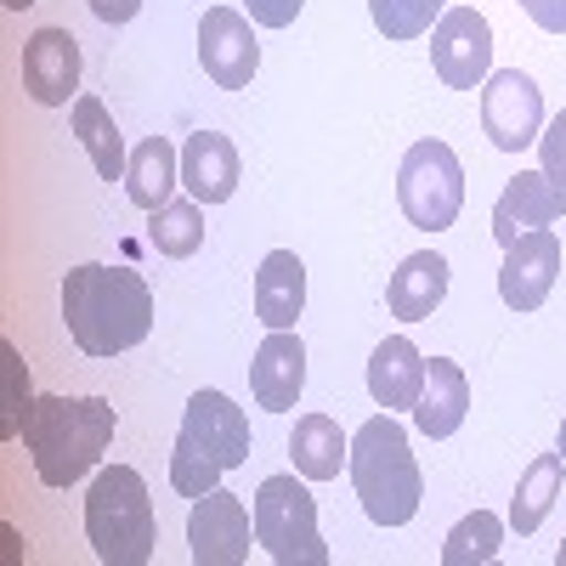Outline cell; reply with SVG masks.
<instances>
[{"label":"cell","mask_w":566,"mask_h":566,"mask_svg":"<svg viewBox=\"0 0 566 566\" xmlns=\"http://www.w3.org/2000/svg\"><path fill=\"white\" fill-rule=\"evenodd\" d=\"M63 323L85 357H119L148 340L154 328V290L130 266L85 261L63 277Z\"/></svg>","instance_id":"1"},{"label":"cell","mask_w":566,"mask_h":566,"mask_svg":"<svg viewBox=\"0 0 566 566\" xmlns=\"http://www.w3.org/2000/svg\"><path fill=\"white\" fill-rule=\"evenodd\" d=\"M114 402L108 397H34V413L23 424V448L34 459V476L45 488H74L91 476L114 442Z\"/></svg>","instance_id":"2"},{"label":"cell","mask_w":566,"mask_h":566,"mask_svg":"<svg viewBox=\"0 0 566 566\" xmlns=\"http://www.w3.org/2000/svg\"><path fill=\"white\" fill-rule=\"evenodd\" d=\"M352 488L368 510V522L380 527H402L419 515V499H424V482H419V464L408 453V431L391 419V413H374L363 431L352 437Z\"/></svg>","instance_id":"3"},{"label":"cell","mask_w":566,"mask_h":566,"mask_svg":"<svg viewBox=\"0 0 566 566\" xmlns=\"http://www.w3.org/2000/svg\"><path fill=\"white\" fill-rule=\"evenodd\" d=\"M85 538L97 549V560H108V566L154 560L159 527H154V499H148L142 470H130V464L97 470V482L85 493Z\"/></svg>","instance_id":"4"},{"label":"cell","mask_w":566,"mask_h":566,"mask_svg":"<svg viewBox=\"0 0 566 566\" xmlns=\"http://www.w3.org/2000/svg\"><path fill=\"white\" fill-rule=\"evenodd\" d=\"M397 205L413 227L424 232H448L464 210V170H459V154L448 142L424 136L402 154V170H397Z\"/></svg>","instance_id":"5"},{"label":"cell","mask_w":566,"mask_h":566,"mask_svg":"<svg viewBox=\"0 0 566 566\" xmlns=\"http://www.w3.org/2000/svg\"><path fill=\"white\" fill-rule=\"evenodd\" d=\"M255 544L277 566H328V544L317 538V499L295 476H266L255 493Z\"/></svg>","instance_id":"6"},{"label":"cell","mask_w":566,"mask_h":566,"mask_svg":"<svg viewBox=\"0 0 566 566\" xmlns=\"http://www.w3.org/2000/svg\"><path fill=\"white\" fill-rule=\"evenodd\" d=\"M482 130L499 154H522L544 136V91L522 69H499L482 80Z\"/></svg>","instance_id":"7"},{"label":"cell","mask_w":566,"mask_h":566,"mask_svg":"<svg viewBox=\"0 0 566 566\" xmlns=\"http://www.w3.org/2000/svg\"><path fill=\"white\" fill-rule=\"evenodd\" d=\"M250 533L255 510H244L239 493L210 488L205 499H193V515H187V555L199 566H239L250 560Z\"/></svg>","instance_id":"8"},{"label":"cell","mask_w":566,"mask_h":566,"mask_svg":"<svg viewBox=\"0 0 566 566\" xmlns=\"http://www.w3.org/2000/svg\"><path fill=\"white\" fill-rule=\"evenodd\" d=\"M431 63L442 85L476 91L493 69V23L476 7H448L431 29Z\"/></svg>","instance_id":"9"},{"label":"cell","mask_w":566,"mask_h":566,"mask_svg":"<svg viewBox=\"0 0 566 566\" xmlns=\"http://www.w3.org/2000/svg\"><path fill=\"white\" fill-rule=\"evenodd\" d=\"M560 277V239L549 227L522 232L515 244H504V266H499V295L510 312H538Z\"/></svg>","instance_id":"10"},{"label":"cell","mask_w":566,"mask_h":566,"mask_svg":"<svg viewBox=\"0 0 566 566\" xmlns=\"http://www.w3.org/2000/svg\"><path fill=\"white\" fill-rule=\"evenodd\" d=\"M199 63L221 91H244L261 69V45H255L250 18L232 12V7H210L205 23H199Z\"/></svg>","instance_id":"11"},{"label":"cell","mask_w":566,"mask_h":566,"mask_svg":"<svg viewBox=\"0 0 566 566\" xmlns=\"http://www.w3.org/2000/svg\"><path fill=\"white\" fill-rule=\"evenodd\" d=\"M23 91L40 108H63L80 91V40L69 29H40L23 40Z\"/></svg>","instance_id":"12"},{"label":"cell","mask_w":566,"mask_h":566,"mask_svg":"<svg viewBox=\"0 0 566 566\" xmlns=\"http://www.w3.org/2000/svg\"><path fill=\"white\" fill-rule=\"evenodd\" d=\"M181 437H193L221 470H239L250 459V419L221 391H193V402L181 413Z\"/></svg>","instance_id":"13"},{"label":"cell","mask_w":566,"mask_h":566,"mask_svg":"<svg viewBox=\"0 0 566 566\" xmlns=\"http://www.w3.org/2000/svg\"><path fill=\"white\" fill-rule=\"evenodd\" d=\"M566 216V181H549L544 170H522L504 181V193L493 205V239L499 244H515L522 232L533 227H549Z\"/></svg>","instance_id":"14"},{"label":"cell","mask_w":566,"mask_h":566,"mask_svg":"<svg viewBox=\"0 0 566 566\" xmlns=\"http://www.w3.org/2000/svg\"><path fill=\"white\" fill-rule=\"evenodd\" d=\"M301 386H306V346L295 328H272L261 340L255 363H250V391L266 413H290L301 402Z\"/></svg>","instance_id":"15"},{"label":"cell","mask_w":566,"mask_h":566,"mask_svg":"<svg viewBox=\"0 0 566 566\" xmlns=\"http://www.w3.org/2000/svg\"><path fill=\"white\" fill-rule=\"evenodd\" d=\"M181 187L199 205H227L239 193V148L221 130H193L181 148Z\"/></svg>","instance_id":"16"},{"label":"cell","mask_w":566,"mask_h":566,"mask_svg":"<svg viewBox=\"0 0 566 566\" xmlns=\"http://www.w3.org/2000/svg\"><path fill=\"white\" fill-rule=\"evenodd\" d=\"M419 391H424V357H419V346L408 335H391V340L374 346V357H368V397L380 402L386 413H402V408L413 413Z\"/></svg>","instance_id":"17"},{"label":"cell","mask_w":566,"mask_h":566,"mask_svg":"<svg viewBox=\"0 0 566 566\" xmlns=\"http://www.w3.org/2000/svg\"><path fill=\"white\" fill-rule=\"evenodd\" d=\"M464 413H470L464 368L448 363V357H431V363H424V391H419V402H413V431L431 437V442H442V437H453L459 424H464Z\"/></svg>","instance_id":"18"},{"label":"cell","mask_w":566,"mask_h":566,"mask_svg":"<svg viewBox=\"0 0 566 566\" xmlns=\"http://www.w3.org/2000/svg\"><path fill=\"white\" fill-rule=\"evenodd\" d=\"M306 306V266L295 250H272L255 272V312L266 328H295Z\"/></svg>","instance_id":"19"},{"label":"cell","mask_w":566,"mask_h":566,"mask_svg":"<svg viewBox=\"0 0 566 566\" xmlns=\"http://www.w3.org/2000/svg\"><path fill=\"white\" fill-rule=\"evenodd\" d=\"M442 295H448V261H442L437 250L408 255V261L391 272V290H386L391 317H402V323H424V317L442 306Z\"/></svg>","instance_id":"20"},{"label":"cell","mask_w":566,"mask_h":566,"mask_svg":"<svg viewBox=\"0 0 566 566\" xmlns=\"http://www.w3.org/2000/svg\"><path fill=\"white\" fill-rule=\"evenodd\" d=\"M290 459H295V470L306 482H335L346 470V459H352V442L328 413H301L295 437H290Z\"/></svg>","instance_id":"21"},{"label":"cell","mask_w":566,"mask_h":566,"mask_svg":"<svg viewBox=\"0 0 566 566\" xmlns=\"http://www.w3.org/2000/svg\"><path fill=\"white\" fill-rule=\"evenodd\" d=\"M176 181H181V154L170 148L165 136H142L136 148H130V165H125V193H130V205H142V210L170 205Z\"/></svg>","instance_id":"22"},{"label":"cell","mask_w":566,"mask_h":566,"mask_svg":"<svg viewBox=\"0 0 566 566\" xmlns=\"http://www.w3.org/2000/svg\"><path fill=\"white\" fill-rule=\"evenodd\" d=\"M560 476H566V459H560V453H538V459L522 470V482H515V499H510V527L522 533V538L544 527L549 504L560 499Z\"/></svg>","instance_id":"23"},{"label":"cell","mask_w":566,"mask_h":566,"mask_svg":"<svg viewBox=\"0 0 566 566\" xmlns=\"http://www.w3.org/2000/svg\"><path fill=\"white\" fill-rule=\"evenodd\" d=\"M74 136H80V148L91 154V165H97L103 181H119L130 154H125V136L114 125V114L97 103V97H74Z\"/></svg>","instance_id":"24"},{"label":"cell","mask_w":566,"mask_h":566,"mask_svg":"<svg viewBox=\"0 0 566 566\" xmlns=\"http://www.w3.org/2000/svg\"><path fill=\"white\" fill-rule=\"evenodd\" d=\"M148 244L165 261L199 255V244H205V210H199V199H170V205L148 210Z\"/></svg>","instance_id":"25"},{"label":"cell","mask_w":566,"mask_h":566,"mask_svg":"<svg viewBox=\"0 0 566 566\" xmlns=\"http://www.w3.org/2000/svg\"><path fill=\"white\" fill-rule=\"evenodd\" d=\"M504 527L510 522H499L493 510H470L464 522L448 533V544H442V566H488L499 555V544H504Z\"/></svg>","instance_id":"26"},{"label":"cell","mask_w":566,"mask_h":566,"mask_svg":"<svg viewBox=\"0 0 566 566\" xmlns=\"http://www.w3.org/2000/svg\"><path fill=\"white\" fill-rule=\"evenodd\" d=\"M448 12V0H368V18L386 40H419L431 34L437 18Z\"/></svg>","instance_id":"27"},{"label":"cell","mask_w":566,"mask_h":566,"mask_svg":"<svg viewBox=\"0 0 566 566\" xmlns=\"http://www.w3.org/2000/svg\"><path fill=\"white\" fill-rule=\"evenodd\" d=\"M221 476H227V470H221L193 437L176 431V448H170V488H176L181 499H205L210 488H221Z\"/></svg>","instance_id":"28"},{"label":"cell","mask_w":566,"mask_h":566,"mask_svg":"<svg viewBox=\"0 0 566 566\" xmlns=\"http://www.w3.org/2000/svg\"><path fill=\"white\" fill-rule=\"evenodd\" d=\"M0 374H7V397H0V437H23V424L34 413V397H29V368H23L12 340H0Z\"/></svg>","instance_id":"29"},{"label":"cell","mask_w":566,"mask_h":566,"mask_svg":"<svg viewBox=\"0 0 566 566\" xmlns=\"http://www.w3.org/2000/svg\"><path fill=\"white\" fill-rule=\"evenodd\" d=\"M538 154H544V176L549 181H566V108L549 119V130L538 136Z\"/></svg>","instance_id":"30"},{"label":"cell","mask_w":566,"mask_h":566,"mask_svg":"<svg viewBox=\"0 0 566 566\" xmlns=\"http://www.w3.org/2000/svg\"><path fill=\"white\" fill-rule=\"evenodd\" d=\"M301 7H306V0H250V18L261 29H290L301 18Z\"/></svg>","instance_id":"31"},{"label":"cell","mask_w":566,"mask_h":566,"mask_svg":"<svg viewBox=\"0 0 566 566\" xmlns=\"http://www.w3.org/2000/svg\"><path fill=\"white\" fill-rule=\"evenodd\" d=\"M544 34H566V0H515Z\"/></svg>","instance_id":"32"},{"label":"cell","mask_w":566,"mask_h":566,"mask_svg":"<svg viewBox=\"0 0 566 566\" xmlns=\"http://www.w3.org/2000/svg\"><path fill=\"white\" fill-rule=\"evenodd\" d=\"M91 12H97V23H130L142 12V0H85Z\"/></svg>","instance_id":"33"},{"label":"cell","mask_w":566,"mask_h":566,"mask_svg":"<svg viewBox=\"0 0 566 566\" xmlns=\"http://www.w3.org/2000/svg\"><path fill=\"white\" fill-rule=\"evenodd\" d=\"M0 7H7V12H23V7H34V0H0Z\"/></svg>","instance_id":"34"},{"label":"cell","mask_w":566,"mask_h":566,"mask_svg":"<svg viewBox=\"0 0 566 566\" xmlns=\"http://www.w3.org/2000/svg\"><path fill=\"white\" fill-rule=\"evenodd\" d=\"M560 459H566V419H560Z\"/></svg>","instance_id":"35"},{"label":"cell","mask_w":566,"mask_h":566,"mask_svg":"<svg viewBox=\"0 0 566 566\" xmlns=\"http://www.w3.org/2000/svg\"><path fill=\"white\" fill-rule=\"evenodd\" d=\"M555 566H566V544H560V549H555Z\"/></svg>","instance_id":"36"}]
</instances>
